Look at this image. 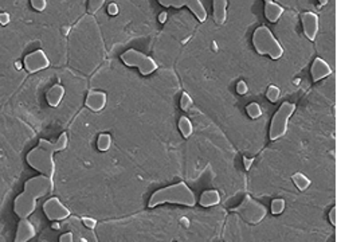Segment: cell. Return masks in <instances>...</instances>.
<instances>
[{
  "mask_svg": "<svg viewBox=\"0 0 337 242\" xmlns=\"http://www.w3.org/2000/svg\"><path fill=\"white\" fill-rule=\"evenodd\" d=\"M59 241L61 242H73L74 241V236H73V233H65V234H62L61 236Z\"/></svg>",
  "mask_w": 337,
  "mask_h": 242,
  "instance_id": "32",
  "label": "cell"
},
{
  "mask_svg": "<svg viewBox=\"0 0 337 242\" xmlns=\"http://www.w3.org/2000/svg\"><path fill=\"white\" fill-rule=\"evenodd\" d=\"M35 237V228L34 225L29 221V218H20V222L18 225V230H16V242H27Z\"/></svg>",
  "mask_w": 337,
  "mask_h": 242,
  "instance_id": "14",
  "label": "cell"
},
{
  "mask_svg": "<svg viewBox=\"0 0 337 242\" xmlns=\"http://www.w3.org/2000/svg\"><path fill=\"white\" fill-rule=\"evenodd\" d=\"M282 14H284V8H282L280 4L274 3L273 0L265 3V16L269 22L276 23L277 20L282 16Z\"/></svg>",
  "mask_w": 337,
  "mask_h": 242,
  "instance_id": "17",
  "label": "cell"
},
{
  "mask_svg": "<svg viewBox=\"0 0 337 242\" xmlns=\"http://www.w3.org/2000/svg\"><path fill=\"white\" fill-rule=\"evenodd\" d=\"M285 206L286 203L284 199H274L271 202V213L276 214V215H280V214L284 213Z\"/></svg>",
  "mask_w": 337,
  "mask_h": 242,
  "instance_id": "24",
  "label": "cell"
},
{
  "mask_svg": "<svg viewBox=\"0 0 337 242\" xmlns=\"http://www.w3.org/2000/svg\"><path fill=\"white\" fill-rule=\"evenodd\" d=\"M179 129H180L183 138H190L191 135H192L194 127H192V123H191L188 117H184V116H183V117L179 120Z\"/></svg>",
  "mask_w": 337,
  "mask_h": 242,
  "instance_id": "20",
  "label": "cell"
},
{
  "mask_svg": "<svg viewBox=\"0 0 337 242\" xmlns=\"http://www.w3.org/2000/svg\"><path fill=\"white\" fill-rule=\"evenodd\" d=\"M43 211L50 221H63L70 217V210L58 198H50L43 203Z\"/></svg>",
  "mask_w": 337,
  "mask_h": 242,
  "instance_id": "9",
  "label": "cell"
},
{
  "mask_svg": "<svg viewBox=\"0 0 337 242\" xmlns=\"http://www.w3.org/2000/svg\"><path fill=\"white\" fill-rule=\"evenodd\" d=\"M108 102V96L104 92H91L87 95L85 105L93 112H100L106 106Z\"/></svg>",
  "mask_w": 337,
  "mask_h": 242,
  "instance_id": "13",
  "label": "cell"
},
{
  "mask_svg": "<svg viewBox=\"0 0 337 242\" xmlns=\"http://www.w3.org/2000/svg\"><path fill=\"white\" fill-rule=\"evenodd\" d=\"M243 161H245V168H246V170H249V168L252 167L254 159H247V157H243Z\"/></svg>",
  "mask_w": 337,
  "mask_h": 242,
  "instance_id": "34",
  "label": "cell"
},
{
  "mask_svg": "<svg viewBox=\"0 0 337 242\" xmlns=\"http://www.w3.org/2000/svg\"><path fill=\"white\" fill-rule=\"evenodd\" d=\"M246 112L250 119H258V117H261L262 116L261 106L256 104V102H252V104L247 105Z\"/></svg>",
  "mask_w": 337,
  "mask_h": 242,
  "instance_id": "22",
  "label": "cell"
},
{
  "mask_svg": "<svg viewBox=\"0 0 337 242\" xmlns=\"http://www.w3.org/2000/svg\"><path fill=\"white\" fill-rule=\"evenodd\" d=\"M105 4V0H89V11L90 12H95L102 8V5Z\"/></svg>",
  "mask_w": 337,
  "mask_h": 242,
  "instance_id": "27",
  "label": "cell"
},
{
  "mask_svg": "<svg viewBox=\"0 0 337 242\" xmlns=\"http://www.w3.org/2000/svg\"><path fill=\"white\" fill-rule=\"evenodd\" d=\"M247 91H249V88H247V84L245 82V81H239L237 84V92L239 93V95H246Z\"/></svg>",
  "mask_w": 337,
  "mask_h": 242,
  "instance_id": "28",
  "label": "cell"
},
{
  "mask_svg": "<svg viewBox=\"0 0 337 242\" xmlns=\"http://www.w3.org/2000/svg\"><path fill=\"white\" fill-rule=\"evenodd\" d=\"M54 190L52 178L47 175L34 176L24 183L23 193H20L14 202V211L19 218H29L37 209L39 198L50 195Z\"/></svg>",
  "mask_w": 337,
  "mask_h": 242,
  "instance_id": "1",
  "label": "cell"
},
{
  "mask_svg": "<svg viewBox=\"0 0 337 242\" xmlns=\"http://www.w3.org/2000/svg\"><path fill=\"white\" fill-rule=\"evenodd\" d=\"M263 1H265V3H267V1H271V0H263Z\"/></svg>",
  "mask_w": 337,
  "mask_h": 242,
  "instance_id": "38",
  "label": "cell"
},
{
  "mask_svg": "<svg viewBox=\"0 0 337 242\" xmlns=\"http://www.w3.org/2000/svg\"><path fill=\"white\" fill-rule=\"evenodd\" d=\"M82 222L89 229H94L97 226V221L94 218H82Z\"/></svg>",
  "mask_w": 337,
  "mask_h": 242,
  "instance_id": "30",
  "label": "cell"
},
{
  "mask_svg": "<svg viewBox=\"0 0 337 242\" xmlns=\"http://www.w3.org/2000/svg\"><path fill=\"white\" fill-rule=\"evenodd\" d=\"M318 3L321 5H325V4H328V0H318Z\"/></svg>",
  "mask_w": 337,
  "mask_h": 242,
  "instance_id": "36",
  "label": "cell"
},
{
  "mask_svg": "<svg viewBox=\"0 0 337 242\" xmlns=\"http://www.w3.org/2000/svg\"><path fill=\"white\" fill-rule=\"evenodd\" d=\"M31 1V5H33L34 10L37 11H44L46 7H47V0H30Z\"/></svg>",
  "mask_w": 337,
  "mask_h": 242,
  "instance_id": "26",
  "label": "cell"
},
{
  "mask_svg": "<svg viewBox=\"0 0 337 242\" xmlns=\"http://www.w3.org/2000/svg\"><path fill=\"white\" fill-rule=\"evenodd\" d=\"M253 45L258 54L269 55L271 59H280L284 55V48L270 30L261 26L253 34Z\"/></svg>",
  "mask_w": 337,
  "mask_h": 242,
  "instance_id": "4",
  "label": "cell"
},
{
  "mask_svg": "<svg viewBox=\"0 0 337 242\" xmlns=\"http://www.w3.org/2000/svg\"><path fill=\"white\" fill-rule=\"evenodd\" d=\"M295 110V105L293 102H284L280 109L277 110L274 117L271 120L270 131H269V139L271 142H276L282 136H285L288 132V124L289 119L293 116Z\"/></svg>",
  "mask_w": 337,
  "mask_h": 242,
  "instance_id": "5",
  "label": "cell"
},
{
  "mask_svg": "<svg viewBox=\"0 0 337 242\" xmlns=\"http://www.w3.org/2000/svg\"><path fill=\"white\" fill-rule=\"evenodd\" d=\"M233 211L239 214L246 222L253 223V225L261 222L267 214V209L265 206L250 198V196H246L238 207H234Z\"/></svg>",
  "mask_w": 337,
  "mask_h": 242,
  "instance_id": "7",
  "label": "cell"
},
{
  "mask_svg": "<svg viewBox=\"0 0 337 242\" xmlns=\"http://www.w3.org/2000/svg\"><path fill=\"white\" fill-rule=\"evenodd\" d=\"M212 8H214L215 23H226V20H227V0H214Z\"/></svg>",
  "mask_w": 337,
  "mask_h": 242,
  "instance_id": "16",
  "label": "cell"
},
{
  "mask_svg": "<svg viewBox=\"0 0 337 242\" xmlns=\"http://www.w3.org/2000/svg\"><path fill=\"white\" fill-rule=\"evenodd\" d=\"M292 181H293V183H295V187H297L299 191H305L309 186H310V183H312L308 176H305L304 174H301V172H297V174H295V175L292 176Z\"/></svg>",
  "mask_w": 337,
  "mask_h": 242,
  "instance_id": "19",
  "label": "cell"
},
{
  "mask_svg": "<svg viewBox=\"0 0 337 242\" xmlns=\"http://www.w3.org/2000/svg\"><path fill=\"white\" fill-rule=\"evenodd\" d=\"M59 228H61V226H59V223H54V225H52V229H59Z\"/></svg>",
  "mask_w": 337,
  "mask_h": 242,
  "instance_id": "37",
  "label": "cell"
},
{
  "mask_svg": "<svg viewBox=\"0 0 337 242\" xmlns=\"http://www.w3.org/2000/svg\"><path fill=\"white\" fill-rule=\"evenodd\" d=\"M108 11H109L110 15H117L119 14V5L116 4V3H112V4H109V7H108Z\"/></svg>",
  "mask_w": 337,
  "mask_h": 242,
  "instance_id": "33",
  "label": "cell"
},
{
  "mask_svg": "<svg viewBox=\"0 0 337 242\" xmlns=\"http://www.w3.org/2000/svg\"><path fill=\"white\" fill-rule=\"evenodd\" d=\"M67 133H61V136L54 143L48 142V140H39L38 145L33 148L31 151L27 153V163L29 166L34 170H37L43 175H47L50 178L54 176L55 172V163H54V153L59 151H65L67 147Z\"/></svg>",
  "mask_w": 337,
  "mask_h": 242,
  "instance_id": "2",
  "label": "cell"
},
{
  "mask_svg": "<svg viewBox=\"0 0 337 242\" xmlns=\"http://www.w3.org/2000/svg\"><path fill=\"white\" fill-rule=\"evenodd\" d=\"M192 104H194V101H192V98L190 97V95L188 93H183L180 97V108L183 110H190V108L192 106Z\"/></svg>",
  "mask_w": 337,
  "mask_h": 242,
  "instance_id": "25",
  "label": "cell"
},
{
  "mask_svg": "<svg viewBox=\"0 0 337 242\" xmlns=\"http://www.w3.org/2000/svg\"><path fill=\"white\" fill-rule=\"evenodd\" d=\"M110 145H112V136H110L109 133H101L100 136H98V140H97L98 151H109Z\"/></svg>",
  "mask_w": 337,
  "mask_h": 242,
  "instance_id": "21",
  "label": "cell"
},
{
  "mask_svg": "<svg viewBox=\"0 0 337 242\" xmlns=\"http://www.w3.org/2000/svg\"><path fill=\"white\" fill-rule=\"evenodd\" d=\"M50 66V59L43 50H35L24 57V67L29 73H38Z\"/></svg>",
  "mask_w": 337,
  "mask_h": 242,
  "instance_id": "10",
  "label": "cell"
},
{
  "mask_svg": "<svg viewBox=\"0 0 337 242\" xmlns=\"http://www.w3.org/2000/svg\"><path fill=\"white\" fill-rule=\"evenodd\" d=\"M63 97H65V88L62 85H54L48 89L47 95H46V100H47L50 106L57 108L63 100Z\"/></svg>",
  "mask_w": 337,
  "mask_h": 242,
  "instance_id": "15",
  "label": "cell"
},
{
  "mask_svg": "<svg viewBox=\"0 0 337 242\" xmlns=\"http://www.w3.org/2000/svg\"><path fill=\"white\" fill-rule=\"evenodd\" d=\"M220 203V194L216 190L205 191L200 195V204L203 207H212Z\"/></svg>",
  "mask_w": 337,
  "mask_h": 242,
  "instance_id": "18",
  "label": "cell"
},
{
  "mask_svg": "<svg viewBox=\"0 0 337 242\" xmlns=\"http://www.w3.org/2000/svg\"><path fill=\"white\" fill-rule=\"evenodd\" d=\"M310 74H312V80L314 82H318V81L327 78L328 76L332 74V69L328 65L327 61H324L323 58H316L312 63V67H310Z\"/></svg>",
  "mask_w": 337,
  "mask_h": 242,
  "instance_id": "12",
  "label": "cell"
},
{
  "mask_svg": "<svg viewBox=\"0 0 337 242\" xmlns=\"http://www.w3.org/2000/svg\"><path fill=\"white\" fill-rule=\"evenodd\" d=\"M163 7H173V8H181V7H188L194 15L198 18L199 22L205 23L207 20V11L205 5L200 0H157Z\"/></svg>",
  "mask_w": 337,
  "mask_h": 242,
  "instance_id": "8",
  "label": "cell"
},
{
  "mask_svg": "<svg viewBox=\"0 0 337 242\" xmlns=\"http://www.w3.org/2000/svg\"><path fill=\"white\" fill-rule=\"evenodd\" d=\"M121 59L129 67H137L143 76H149L153 71L157 70V63L153 58L148 57L144 52L129 48L121 54Z\"/></svg>",
  "mask_w": 337,
  "mask_h": 242,
  "instance_id": "6",
  "label": "cell"
},
{
  "mask_svg": "<svg viewBox=\"0 0 337 242\" xmlns=\"http://www.w3.org/2000/svg\"><path fill=\"white\" fill-rule=\"evenodd\" d=\"M166 19H167V14H166V12H163V14H160V16H159V22H160V23H166Z\"/></svg>",
  "mask_w": 337,
  "mask_h": 242,
  "instance_id": "35",
  "label": "cell"
},
{
  "mask_svg": "<svg viewBox=\"0 0 337 242\" xmlns=\"http://www.w3.org/2000/svg\"><path fill=\"white\" fill-rule=\"evenodd\" d=\"M266 96H267L269 101H271V102H277V101L280 100V96H281L280 88L274 85L269 86V89H267V92H266Z\"/></svg>",
  "mask_w": 337,
  "mask_h": 242,
  "instance_id": "23",
  "label": "cell"
},
{
  "mask_svg": "<svg viewBox=\"0 0 337 242\" xmlns=\"http://www.w3.org/2000/svg\"><path fill=\"white\" fill-rule=\"evenodd\" d=\"M329 221H331V223H332L333 226H336L337 225V207L335 206L332 210H331V213H329Z\"/></svg>",
  "mask_w": 337,
  "mask_h": 242,
  "instance_id": "31",
  "label": "cell"
},
{
  "mask_svg": "<svg viewBox=\"0 0 337 242\" xmlns=\"http://www.w3.org/2000/svg\"><path fill=\"white\" fill-rule=\"evenodd\" d=\"M164 203H177L192 207L196 204V198H195L194 191L191 190L185 183L180 182V183L168 186V187H164L162 190H157L156 193H153L148 206L153 209L159 204Z\"/></svg>",
  "mask_w": 337,
  "mask_h": 242,
  "instance_id": "3",
  "label": "cell"
},
{
  "mask_svg": "<svg viewBox=\"0 0 337 242\" xmlns=\"http://www.w3.org/2000/svg\"><path fill=\"white\" fill-rule=\"evenodd\" d=\"M11 22V16L8 12H1L0 14V24L1 26H7Z\"/></svg>",
  "mask_w": 337,
  "mask_h": 242,
  "instance_id": "29",
  "label": "cell"
},
{
  "mask_svg": "<svg viewBox=\"0 0 337 242\" xmlns=\"http://www.w3.org/2000/svg\"><path fill=\"white\" fill-rule=\"evenodd\" d=\"M301 22H302V29L309 41H314L317 38L318 29H320V23H318V16L314 12H304L301 15Z\"/></svg>",
  "mask_w": 337,
  "mask_h": 242,
  "instance_id": "11",
  "label": "cell"
}]
</instances>
